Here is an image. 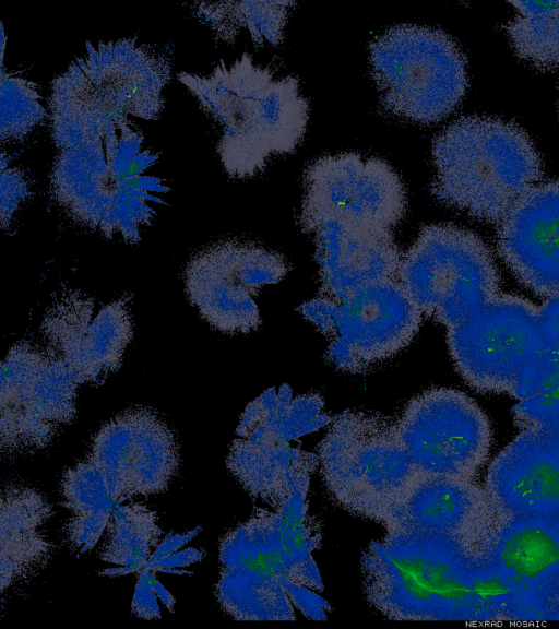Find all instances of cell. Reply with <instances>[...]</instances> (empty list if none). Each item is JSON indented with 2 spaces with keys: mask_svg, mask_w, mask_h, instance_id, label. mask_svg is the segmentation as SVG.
Returning <instances> with one entry per match:
<instances>
[{
  "mask_svg": "<svg viewBox=\"0 0 559 629\" xmlns=\"http://www.w3.org/2000/svg\"><path fill=\"white\" fill-rule=\"evenodd\" d=\"M204 557V551L197 548H187L185 550L176 551L152 565L147 568L152 570L169 571L175 573H190L186 571H177L175 568L188 567L194 562L201 561Z\"/></svg>",
  "mask_w": 559,
  "mask_h": 629,
  "instance_id": "obj_34",
  "label": "cell"
},
{
  "mask_svg": "<svg viewBox=\"0 0 559 629\" xmlns=\"http://www.w3.org/2000/svg\"><path fill=\"white\" fill-rule=\"evenodd\" d=\"M432 195L475 219L500 223L538 185L543 165L528 134L513 122L461 117L431 146Z\"/></svg>",
  "mask_w": 559,
  "mask_h": 629,
  "instance_id": "obj_5",
  "label": "cell"
},
{
  "mask_svg": "<svg viewBox=\"0 0 559 629\" xmlns=\"http://www.w3.org/2000/svg\"><path fill=\"white\" fill-rule=\"evenodd\" d=\"M308 234L313 236L320 296L340 302L361 288L400 277L403 253L392 232L331 218Z\"/></svg>",
  "mask_w": 559,
  "mask_h": 629,
  "instance_id": "obj_22",
  "label": "cell"
},
{
  "mask_svg": "<svg viewBox=\"0 0 559 629\" xmlns=\"http://www.w3.org/2000/svg\"><path fill=\"white\" fill-rule=\"evenodd\" d=\"M473 553L441 537L386 532L362 555L367 598L394 620L485 621Z\"/></svg>",
  "mask_w": 559,
  "mask_h": 629,
  "instance_id": "obj_6",
  "label": "cell"
},
{
  "mask_svg": "<svg viewBox=\"0 0 559 629\" xmlns=\"http://www.w3.org/2000/svg\"><path fill=\"white\" fill-rule=\"evenodd\" d=\"M485 489L497 518H559V446L526 427L491 461Z\"/></svg>",
  "mask_w": 559,
  "mask_h": 629,
  "instance_id": "obj_20",
  "label": "cell"
},
{
  "mask_svg": "<svg viewBox=\"0 0 559 629\" xmlns=\"http://www.w3.org/2000/svg\"><path fill=\"white\" fill-rule=\"evenodd\" d=\"M504 26L515 55L540 71L559 70V1H511Z\"/></svg>",
  "mask_w": 559,
  "mask_h": 629,
  "instance_id": "obj_27",
  "label": "cell"
},
{
  "mask_svg": "<svg viewBox=\"0 0 559 629\" xmlns=\"http://www.w3.org/2000/svg\"><path fill=\"white\" fill-rule=\"evenodd\" d=\"M557 519L497 518L473 553L508 594L516 621H548L559 565Z\"/></svg>",
  "mask_w": 559,
  "mask_h": 629,
  "instance_id": "obj_17",
  "label": "cell"
},
{
  "mask_svg": "<svg viewBox=\"0 0 559 629\" xmlns=\"http://www.w3.org/2000/svg\"><path fill=\"white\" fill-rule=\"evenodd\" d=\"M52 508L33 487L9 483L0 498L1 594L43 570L53 544L44 532Z\"/></svg>",
  "mask_w": 559,
  "mask_h": 629,
  "instance_id": "obj_24",
  "label": "cell"
},
{
  "mask_svg": "<svg viewBox=\"0 0 559 629\" xmlns=\"http://www.w3.org/2000/svg\"><path fill=\"white\" fill-rule=\"evenodd\" d=\"M171 75L168 54L138 37L91 41L51 83L49 110L57 150L102 139L129 116L158 120Z\"/></svg>",
  "mask_w": 559,
  "mask_h": 629,
  "instance_id": "obj_4",
  "label": "cell"
},
{
  "mask_svg": "<svg viewBox=\"0 0 559 629\" xmlns=\"http://www.w3.org/2000/svg\"><path fill=\"white\" fill-rule=\"evenodd\" d=\"M319 470L335 502L379 522L421 476L405 450L396 419L379 412L344 411L318 446Z\"/></svg>",
  "mask_w": 559,
  "mask_h": 629,
  "instance_id": "obj_7",
  "label": "cell"
},
{
  "mask_svg": "<svg viewBox=\"0 0 559 629\" xmlns=\"http://www.w3.org/2000/svg\"><path fill=\"white\" fill-rule=\"evenodd\" d=\"M540 313L547 344L544 355L559 359V297L547 299Z\"/></svg>",
  "mask_w": 559,
  "mask_h": 629,
  "instance_id": "obj_33",
  "label": "cell"
},
{
  "mask_svg": "<svg viewBox=\"0 0 559 629\" xmlns=\"http://www.w3.org/2000/svg\"><path fill=\"white\" fill-rule=\"evenodd\" d=\"M151 581L153 584V588L158 596V598L162 601V603L167 607V609L169 610V613L174 612L175 608V603L176 600L175 597L169 593V591L156 579V577L152 573L151 575Z\"/></svg>",
  "mask_w": 559,
  "mask_h": 629,
  "instance_id": "obj_36",
  "label": "cell"
},
{
  "mask_svg": "<svg viewBox=\"0 0 559 629\" xmlns=\"http://www.w3.org/2000/svg\"><path fill=\"white\" fill-rule=\"evenodd\" d=\"M514 397V417L523 428L559 423V359L543 355L527 370Z\"/></svg>",
  "mask_w": 559,
  "mask_h": 629,
  "instance_id": "obj_29",
  "label": "cell"
},
{
  "mask_svg": "<svg viewBox=\"0 0 559 629\" xmlns=\"http://www.w3.org/2000/svg\"><path fill=\"white\" fill-rule=\"evenodd\" d=\"M177 78L218 124L216 151L231 178L253 177L272 154L293 152L306 132L309 103L298 78H276L248 52L230 64L221 60L207 75L181 71Z\"/></svg>",
  "mask_w": 559,
  "mask_h": 629,
  "instance_id": "obj_3",
  "label": "cell"
},
{
  "mask_svg": "<svg viewBox=\"0 0 559 629\" xmlns=\"http://www.w3.org/2000/svg\"><path fill=\"white\" fill-rule=\"evenodd\" d=\"M295 4L294 1H199L190 3V11L218 43L234 44L247 32L255 46H277Z\"/></svg>",
  "mask_w": 559,
  "mask_h": 629,
  "instance_id": "obj_26",
  "label": "cell"
},
{
  "mask_svg": "<svg viewBox=\"0 0 559 629\" xmlns=\"http://www.w3.org/2000/svg\"><path fill=\"white\" fill-rule=\"evenodd\" d=\"M473 479L421 476L380 519L386 532L441 537L474 551L496 522Z\"/></svg>",
  "mask_w": 559,
  "mask_h": 629,
  "instance_id": "obj_19",
  "label": "cell"
},
{
  "mask_svg": "<svg viewBox=\"0 0 559 629\" xmlns=\"http://www.w3.org/2000/svg\"><path fill=\"white\" fill-rule=\"evenodd\" d=\"M497 248L533 294L559 297V181L538 183L499 223Z\"/></svg>",
  "mask_w": 559,
  "mask_h": 629,
  "instance_id": "obj_21",
  "label": "cell"
},
{
  "mask_svg": "<svg viewBox=\"0 0 559 629\" xmlns=\"http://www.w3.org/2000/svg\"><path fill=\"white\" fill-rule=\"evenodd\" d=\"M60 492L61 505L71 513L63 527L66 539L72 551L84 555L105 533L117 506L100 470L88 456L63 473Z\"/></svg>",
  "mask_w": 559,
  "mask_h": 629,
  "instance_id": "obj_25",
  "label": "cell"
},
{
  "mask_svg": "<svg viewBox=\"0 0 559 629\" xmlns=\"http://www.w3.org/2000/svg\"><path fill=\"white\" fill-rule=\"evenodd\" d=\"M132 297L102 302L71 287L59 289L40 323L45 347L82 384H102L121 366L133 335Z\"/></svg>",
  "mask_w": 559,
  "mask_h": 629,
  "instance_id": "obj_16",
  "label": "cell"
},
{
  "mask_svg": "<svg viewBox=\"0 0 559 629\" xmlns=\"http://www.w3.org/2000/svg\"><path fill=\"white\" fill-rule=\"evenodd\" d=\"M289 271L285 257L260 245L228 239L212 244L188 261L185 285L191 304L214 329L228 334L257 330L254 297Z\"/></svg>",
  "mask_w": 559,
  "mask_h": 629,
  "instance_id": "obj_15",
  "label": "cell"
},
{
  "mask_svg": "<svg viewBox=\"0 0 559 629\" xmlns=\"http://www.w3.org/2000/svg\"><path fill=\"white\" fill-rule=\"evenodd\" d=\"M543 428H546L551 432V435L554 436L555 440L559 446V423Z\"/></svg>",
  "mask_w": 559,
  "mask_h": 629,
  "instance_id": "obj_38",
  "label": "cell"
},
{
  "mask_svg": "<svg viewBox=\"0 0 559 629\" xmlns=\"http://www.w3.org/2000/svg\"><path fill=\"white\" fill-rule=\"evenodd\" d=\"M298 224L302 232L325 219L392 232L406 212V190L384 159L355 152L324 155L304 174Z\"/></svg>",
  "mask_w": 559,
  "mask_h": 629,
  "instance_id": "obj_13",
  "label": "cell"
},
{
  "mask_svg": "<svg viewBox=\"0 0 559 629\" xmlns=\"http://www.w3.org/2000/svg\"><path fill=\"white\" fill-rule=\"evenodd\" d=\"M143 140L128 120L99 140L57 150L49 177L55 203L83 228L136 244L170 191L166 179L146 173L159 154Z\"/></svg>",
  "mask_w": 559,
  "mask_h": 629,
  "instance_id": "obj_1",
  "label": "cell"
},
{
  "mask_svg": "<svg viewBox=\"0 0 559 629\" xmlns=\"http://www.w3.org/2000/svg\"><path fill=\"white\" fill-rule=\"evenodd\" d=\"M200 531L201 527L197 526L195 529L186 534L168 533L167 536L164 538V541L160 544H158V546L153 551L148 560L147 567L176 553L179 548H181L183 545L190 542Z\"/></svg>",
  "mask_w": 559,
  "mask_h": 629,
  "instance_id": "obj_35",
  "label": "cell"
},
{
  "mask_svg": "<svg viewBox=\"0 0 559 629\" xmlns=\"http://www.w3.org/2000/svg\"><path fill=\"white\" fill-rule=\"evenodd\" d=\"M400 439L423 475L473 479L489 456L492 428L466 393L431 388L396 418Z\"/></svg>",
  "mask_w": 559,
  "mask_h": 629,
  "instance_id": "obj_14",
  "label": "cell"
},
{
  "mask_svg": "<svg viewBox=\"0 0 559 629\" xmlns=\"http://www.w3.org/2000/svg\"><path fill=\"white\" fill-rule=\"evenodd\" d=\"M106 531L100 559L133 572L147 567L163 533L157 513L141 502L117 506Z\"/></svg>",
  "mask_w": 559,
  "mask_h": 629,
  "instance_id": "obj_28",
  "label": "cell"
},
{
  "mask_svg": "<svg viewBox=\"0 0 559 629\" xmlns=\"http://www.w3.org/2000/svg\"><path fill=\"white\" fill-rule=\"evenodd\" d=\"M308 509L307 495L300 494L280 508L257 509L225 534L216 597L233 618L293 620L292 591L297 585L322 591L311 556L321 531Z\"/></svg>",
  "mask_w": 559,
  "mask_h": 629,
  "instance_id": "obj_2",
  "label": "cell"
},
{
  "mask_svg": "<svg viewBox=\"0 0 559 629\" xmlns=\"http://www.w3.org/2000/svg\"><path fill=\"white\" fill-rule=\"evenodd\" d=\"M73 371L44 344H14L1 365L0 447L14 458L49 446L76 415Z\"/></svg>",
  "mask_w": 559,
  "mask_h": 629,
  "instance_id": "obj_11",
  "label": "cell"
},
{
  "mask_svg": "<svg viewBox=\"0 0 559 629\" xmlns=\"http://www.w3.org/2000/svg\"><path fill=\"white\" fill-rule=\"evenodd\" d=\"M152 569L143 568L140 570L136 581L131 612L139 618L152 620L160 618V608L157 602V594L153 588Z\"/></svg>",
  "mask_w": 559,
  "mask_h": 629,
  "instance_id": "obj_32",
  "label": "cell"
},
{
  "mask_svg": "<svg viewBox=\"0 0 559 629\" xmlns=\"http://www.w3.org/2000/svg\"><path fill=\"white\" fill-rule=\"evenodd\" d=\"M9 156L1 153V228L9 229L14 217L31 195V186L25 173L17 166L10 165Z\"/></svg>",
  "mask_w": 559,
  "mask_h": 629,
  "instance_id": "obj_31",
  "label": "cell"
},
{
  "mask_svg": "<svg viewBox=\"0 0 559 629\" xmlns=\"http://www.w3.org/2000/svg\"><path fill=\"white\" fill-rule=\"evenodd\" d=\"M87 456L100 470L116 506L167 490L180 461L173 430L146 407L126 410L107 422Z\"/></svg>",
  "mask_w": 559,
  "mask_h": 629,
  "instance_id": "obj_18",
  "label": "cell"
},
{
  "mask_svg": "<svg viewBox=\"0 0 559 629\" xmlns=\"http://www.w3.org/2000/svg\"><path fill=\"white\" fill-rule=\"evenodd\" d=\"M447 343L456 371L469 387L512 396L547 348L540 307L500 294L448 328Z\"/></svg>",
  "mask_w": 559,
  "mask_h": 629,
  "instance_id": "obj_10",
  "label": "cell"
},
{
  "mask_svg": "<svg viewBox=\"0 0 559 629\" xmlns=\"http://www.w3.org/2000/svg\"><path fill=\"white\" fill-rule=\"evenodd\" d=\"M559 525V518L557 519ZM548 621H559V565L556 573Z\"/></svg>",
  "mask_w": 559,
  "mask_h": 629,
  "instance_id": "obj_37",
  "label": "cell"
},
{
  "mask_svg": "<svg viewBox=\"0 0 559 629\" xmlns=\"http://www.w3.org/2000/svg\"><path fill=\"white\" fill-rule=\"evenodd\" d=\"M47 116L37 84L17 71L1 68V141H22Z\"/></svg>",
  "mask_w": 559,
  "mask_h": 629,
  "instance_id": "obj_30",
  "label": "cell"
},
{
  "mask_svg": "<svg viewBox=\"0 0 559 629\" xmlns=\"http://www.w3.org/2000/svg\"><path fill=\"white\" fill-rule=\"evenodd\" d=\"M226 464L252 497L276 509L297 495L308 494L319 458L293 447L266 424L241 418Z\"/></svg>",
  "mask_w": 559,
  "mask_h": 629,
  "instance_id": "obj_23",
  "label": "cell"
},
{
  "mask_svg": "<svg viewBox=\"0 0 559 629\" xmlns=\"http://www.w3.org/2000/svg\"><path fill=\"white\" fill-rule=\"evenodd\" d=\"M423 317L397 277L361 288L340 302L319 295L312 324L329 341L328 363L360 373L404 349Z\"/></svg>",
  "mask_w": 559,
  "mask_h": 629,
  "instance_id": "obj_12",
  "label": "cell"
},
{
  "mask_svg": "<svg viewBox=\"0 0 559 629\" xmlns=\"http://www.w3.org/2000/svg\"><path fill=\"white\" fill-rule=\"evenodd\" d=\"M399 276L423 316L445 329L499 294V273L487 245L451 224L421 227L402 256Z\"/></svg>",
  "mask_w": 559,
  "mask_h": 629,
  "instance_id": "obj_9",
  "label": "cell"
},
{
  "mask_svg": "<svg viewBox=\"0 0 559 629\" xmlns=\"http://www.w3.org/2000/svg\"><path fill=\"white\" fill-rule=\"evenodd\" d=\"M369 62L382 106L417 123L447 117L468 85L461 48L447 33L429 26L388 28L370 43Z\"/></svg>",
  "mask_w": 559,
  "mask_h": 629,
  "instance_id": "obj_8",
  "label": "cell"
}]
</instances>
